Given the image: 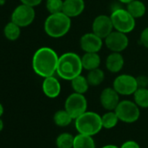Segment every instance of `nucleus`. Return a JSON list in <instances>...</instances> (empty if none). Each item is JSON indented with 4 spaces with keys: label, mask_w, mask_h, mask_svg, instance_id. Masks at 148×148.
<instances>
[{
    "label": "nucleus",
    "mask_w": 148,
    "mask_h": 148,
    "mask_svg": "<svg viewBox=\"0 0 148 148\" xmlns=\"http://www.w3.org/2000/svg\"><path fill=\"white\" fill-rule=\"evenodd\" d=\"M58 58L59 56L53 49L41 47L33 55L32 69L38 75L43 78L53 76L57 73Z\"/></svg>",
    "instance_id": "obj_1"
},
{
    "label": "nucleus",
    "mask_w": 148,
    "mask_h": 148,
    "mask_svg": "<svg viewBox=\"0 0 148 148\" xmlns=\"http://www.w3.org/2000/svg\"><path fill=\"white\" fill-rule=\"evenodd\" d=\"M83 69L81 56L74 52H66L59 56L56 74L61 79L71 82L81 75Z\"/></svg>",
    "instance_id": "obj_2"
},
{
    "label": "nucleus",
    "mask_w": 148,
    "mask_h": 148,
    "mask_svg": "<svg viewBox=\"0 0 148 148\" xmlns=\"http://www.w3.org/2000/svg\"><path fill=\"white\" fill-rule=\"evenodd\" d=\"M72 18L63 12L50 14L44 21V29L46 35L52 38L65 36L71 29Z\"/></svg>",
    "instance_id": "obj_3"
},
{
    "label": "nucleus",
    "mask_w": 148,
    "mask_h": 148,
    "mask_svg": "<svg viewBox=\"0 0 148 148\" xmlns=\"http://www.w3.org/2000/svg\"><path fill=\"white\" fill-rule=\"evenodd\" d=\"M74 126L78 134L94 136L102 129L101 115L96 112L86 111L74 120Z\"/></svg>",
    "instance_id": "obj_4"
},
{
    "label": "nucleus",
    "mask_w": 148,
    "mask_h": 148,
    "mask_svg": "<svg viewBox=\"0 0 148 148\" xmlns=\"http://www.w3.org/2000/svg\"><path fill=\"white\" fill-rule=\"evenodd\" d=\"M113 29L120 32L128 34L136 26V19L127 11L126 8H116L110 15Z\"/></svg>",
    "instance_id": "obj_5"
},
{
    "label": "nucleus",
    "mask_w": 148,
    "mask_h": 148,
    "mask_svg": "<svg viewBox=\"0 0 148 148\" xmlns=\"http://www.w3.org/2000/svg\"><path fill=\"white\" fill-rule=\"evenodd\" d=\"M114 111L120 121L126 124H133L140 117V108L133 101L130 100L120 101Z\"/></svg>",
    "instance_id": "obj_6"
},
{
    "label": "nucleus",
    "mask_w": 148,
    "mask_h": 148,
    "mask_svg": "<svg viewBox=\"0 0 148 148\" xmlns=\"http://www.w3.org/2000/svg\"><path fill=\"white\" fill-rule=\"evenodd\" d=\"M88 102L85 95L72 93L67 96L65 101V109L75 120L87 111Z\"/></svg>",
    "instance_id": "obj_7"
},
{
    "label": "nucleus",
    "mask_w": 148,
    "mask_h": 148,
    "mask_svg": "<svg viewBox=\"0 0 148 148\" xmlns=\"http://www.w3.org/2000/svg\"><path fill=\"white\" fill-rule=\"evenodd\" d=\"M113 88L120 95H133L139 88L136 77L129 74H122L118 75L113 83Z\"/></svg>",
    "instance_id": "obj_8"
},
{
    "label": "nucleus",
    "mask_w": 148,
    "mask_h": 148,
    "mask_svg": "<svg viewBox=\"0 0 148 148\" xmlns=\"http://www.w3.org/2000/svg\"><path fill=\"white\" fill-rule=\"evenodd\" d=\"M35 16L36 13L34 7L21 3L14 9L11 14V21L22 28L31 24Z\"/></svg>",
    "instance_id": "obj_9"
},
{
    "label": "nucleus",
    "mask_w": 148,
    "mask_h": 148,
    "mask_svg": "<svg viewBox=\"0 0 148 148\" xmlns=\"http://www.w3.org/2000/svg\"><path fill=\"white\" fill-rule=\"evenodd\" d=\"M105 44L112 52L121 53L129 45V38L127 34L113 29L106 38Z\"/></svg>",
    "instance_id": "obj_10"
},
{
    "label": "nucleus",
    "mask_w": 148,
    "mask_h": 148,
    "mask_svg": "<svg viewBox=\"0 0 148 148\" xmlns=\"http://www.w3.org/2000/svg\"><path fill=\"white\" fill-rule=\"evenodd\" d=\"M103 40L93 32H88L80 37L79 45L85 53H99L103 47Z\"/></svg>",
    "instance_id": "obj_11"
},
{
    "label": "nucleus",
    "mask_w": 148,
    "mask_h": 148,
    "mask_svg": "<svg viewBox=\"0 0 148 148\" xmlns=\"http://www.w3.org/2000/svg\"><path fill=\"white\" fill-rule=\"evenodd\" d=\"M113 29H114L110 16L103 14L97 16L92 24V32L104 40Z\"/></svg>",
    "instance_id": "obj_12"
},
{
    "label": "nucleus",
    "mask_w": 148,
    "mask_h": 148,
    "mask_svg": "<svg viewBox=\"0 0 148 148\" xmlns=\"http://www.w3.org/2000/svg\"><path fill=\"white\" fill-rule=\"evenodd\" d=\"M120 96L113 87L104 88L99 95V101L102 108L106 111H114L120 101Z\"/></svg>",
    "instance_id": "obj_13"
},
{
    "label": "nucleus",
    "mask_w": 148,
    "mask_h": 148,
    "mask_svg": "<svg viewBox=\"0 0 148 148\" xmlns=\"http://www.w3.org/2000/svg\"><path fill=\"white\" fill-rule=\"evenodd\" d=\"M42 90L45 96L50 99L57 98L61 93V84L57 77L49 76L44 78L42 83Z\"/></svg>",
    "instance_id": "obj_14"
},
{
    "label": "nucleus",
    "mask_w": 148,
    "mask_h": 148,
    "mask_svg": "<svg viewBox=\"0 0 148 148\" xmlns=\"http://www.w3.org/2000/svg\"><path fill=\"white\" fill-rule=\"evenodd\" d=\"M85 3L84 0H64L63 13L70 18L80 16L85 10Z\"/></svg>",
    "instance_id": "obj_15"
},
{
    "label": "nucleus",
    "mask_w": 148,
    "mask_h": 148,
    "mask_svg": "<svg viewBox=\"0 0 148 148\" xmlns=\"http://www.w3.org/2000/svg\"><path fill=\"white\" fill-rule=\"evenodd\" d=\"M125 65V59L121 53L112 52L106 60V69L113 74H117L122 70Z\"/></svg>",
    "instance_id": "obj_16"
},
{
    "label": "nucleus",
    "mask_w": 148,
    "mask_h": 148,
    "mask_svg": "<svg viewBox=\"0 0 148 148\" xmlns=\"http://www.w3.org/2000/svg\"><path fill=\"white\" fill-rule=\"evenodd\" d=\"M81 62L83 69L90 71L99 68L101 58L98 53H85L83 56H81Z\"/></svg>",
    "instance_id": "obj_17"
},
{
    "label": "nucleus",
    "mask_w": 148,
    "mask_h": 148,
    "mask_svg": "<svg viewBox=\"0 0 148 148\" xmlns=\"http://www.w3.org/2000/svg\"><path fill=\"white\" fill-rule=\"evenodd\" d=\"M126 9L135 19L144 16L147 12L146 4L140 0H133L130 2L126 4Z\"/></svg>",
    "instance_id": "obj_18"
},
{
    "label": "nucleus",
    "mask_w": 148,
    "mask_h": 148,
    "mask_svg": "<svg viewBox=\"0 0 148 148\" xmlns=\"http://www.w3.org/2000/svg\"><path fill=\"white\" fill-rule=\"evenodd\" d=\"M71 86L73 92L82 95H85L90 88V84L87 81L86 76H84L82 75H79L77 77L73 78L71 81Z\"/></svg>",
    "instance_id": "obj_19"
},
{
    "label": "nucleus",
    "mask_w": 148,
    "mask_h": 148,
    "mask_svg": "<svg viewBox=\"0 0 148 148\" xmlns=\"http://www.w3.org/2000/svg\"><path fill=\"white\" fill-rule=\"evenodd\" d=\"M73 118L70 114L64 108L58 110L53 115V122L56 126L59 127H65L71 125L73 121Z\"/></svg>",
    "instance_id": "obj_20"
},
{
    "label": "nucleus",
    "mask_w": 148,
    "mask_h": 148,
    "mask_svg": "<svg viewBox=\"0 0 148 148\" xmlns=\"http://www.w3.org/2000/svg\"><path fill=\"white\" fill-rule=\"evenodd\" d=\"M73 148H96L93 136L78 134L74 138Z\"/></svg>",
    "instance_id": "obj_21"
},
{
    "label": "nucleus",
    "mask_w": 148,
    "mask_h": 148,
    "mask_svg": "<svg viewBox=\"0 0 148 148\" xmlns=\"http://www.w3.org/2000/svg\"><path fill=\"white\" fill-rule=\"evenodd\" d=\"M102 127L105 129H113L120 122L119 117L115 111H106L103 115H101Z\"/></svg>",
    "instance_id": "obj_22"
},
{
    "label": "nucleus",
    "mask_w": 148,
    "mask_h": 148,
    "mask_svg": "<svg viewBox=\"0 0 148 148\" xmlns=\"http://www.w3.org/2000/svg\"><path fill=\"white\" fill-rule=\"evenodd\" d=\"M105 77H106L105 72L99 68L88 71V74L86 75V78L90 86H92V87H97L100 85L104 82Z\"/></svg>",
    "instance_id": "obj_23"
},
{
    "label": "nucleus",
    "mask_w": 148,
    "mask_h": 148,
    "mask_svg": "<svg viewBox=\"0 0 148 148\" xmlns=\"http://www.w3.org/2000/svg\"><path fill=\"white\" fill-rule=\"evenodd\" d=\"M133 95V101L140 108H148V88H139Z\"/></svg>",
    "instance_id": "obj_24"
},
{
    "label": "nucleus",
    "mask_w": 148,
    "mask_h": 148,
    "mask_svg": "<svg viewBox=\"0 0 148 148\" xmlns=\"http://www.w3.org/2000/svg\"><path fill=\"white\" fill-rule=\"evenodd\" d=\"M74 138L72 134L64 132L56 138V146L58 148H73Z\"/></svg>",
    "instance_id": "obj_25"
},
{
    "label": "nucleus",
    "mask_w": 148,
    "mask_h": 148,
    "mask_svg": "<svg viewBox=\"0 0 148 148\" xmlns=\"http://www.w3.org/2000/svg\"><path fill=\"white\" fill-rule=\"evenodd\" d=\"M3 34L8 40L15 41L19 37L21 34V27H19L17 24L10 21L5 25L3 29Z\"/></svg>",
    "instance_id": "obj_26"
},
{
    "label": "nucleus",
    "mask_w": 148,
    "mask_h": 148,
    "mask_svg": "<svg viewBox=\"0 0 148 148\" xmlns=\"http://www.w3.org/2000/svg\"><path fill=\"white\" fill-rule=\"evenodd\" d=\"M64 0H46L45 7L50 14H56L63 11Z\"/></svg>",
    "instance_id": "obj_27"
},
{
    "label": "nucleus",
    "mask_w": 148,
    "mask_h": 148,
    "mask_svg": "<svg viewBox=\"0 0 148 148\" xmlns=\"http://www.w3.org/2000/svg\"><path fill=\"white\" fill-rule=\"evenodd\" d=\"M140 42L141 43L143 47L148 49V27L145 28L141 31L140 36Z\"/></svg>",
    "instance_id": "obj_28"
},
{
    "label": "nucleus",
    "mask_w": 148,
    "mask_h": 148,
    "mask_svg": "<svg viewBox=\"0 0 148 148\" xmlns=\"http://www.w3.org/2000/svg\"><path fill=\"white\" fill-rule=\"evenodd\" d=\"M138 88H147L148 87V76L147 75H140L136 77Z\"/></svg>",
    "instance_id": "obj_29"
},
{
    "label": "nucleus",
    "mask_w": 148,
    "mask_h": 148,
    "mask_svg": "<svg viewBox=\"0 0 148 148\" xmlns=\"http://www.w3.org/2000/svg\"><path fill=\"white\" fill-rule=\"evenodd\" d=\"M120 148H141L140 144L133 140H129L125 141L124 143H122V145L120 146Z\"/></svg>",
    "instance_id": "obj_30"
},
{
    "label": "nucleus",
    "mask_w": 148,
    "mask_h": 148,
    "mask_svg": "<svg viewBox=\"0 0 148 148\" xmlns=\"http://www.w3.org/2000/svg\"><path fill=\"white\" fill-rule=\"evenodd\" d=\"M43 0H20L21 3L31 6V7H36L38 5H39L42 3Z\"/></svg>",
    "instance_id": "obj_31"
},
{
    "label": "nucleus",
    "mask_w": 148,
    "mask_h": 148,
    "mask_svg": "<svg viewBox=\"0 0 148 148\" xmlns=\"http://www.w3.org/2000/svg\"><path fill=\"white\" fill-rule=\"evenodd\" d=\"M101 148H120L119 147L115 146V145H113V144H108V145H106L104 147H102Z\"/></svg>",
    "instance_id": "obj_32"
},
{
    "label": "nucleus",
    "mask_w": 148,
    "mask_h": 148,
    "mask_svg": "<svg viewBox=\"0 0 148 148\" xmlns=\"http://www.w3.org/2000/svg\"><path fill=\"white\" fill-rule=\"evenodd\" d=\"M3 114V107L2 103L0 102V118L2 117Z\"/></svg>",
    "instance_id": "obj_33"
},
{
    "label": "nucleus",
    "mask_w": 148,
    "mask_h": 148,
    "mask_svg": "<svg viewBox=\"0 0 148 148\" xmlns=\"http://www.w3.org/2000/svg\"><path fill=\"white\" fill-rule=\"evenodd\" d=\"M118 1H119V2H120V3H122L127 4V3H129L130 2L133 1V0H118Z\"/></svg>",
    "instance_id": "obj_34"
},
{
    "label": "nucleus",
    "mask_w": 148,
    "mask_h": 148,
    "mask_svg": "<svg viewBox=\"0 0 148 148\" xmlns=\"http://www.w3.org/2000/svg\"><path fill=\"white\" fill-rule=\"evenodd\" d=\"M3 128V121L2 119L0 118V133L2 132Z\"/></svg>",
    "instance_id": "obj_35"
},
{
    "label": "nucleus",
    "mask_w": 148,
    "mask_h": 148,
    "mask_svg": "<svg viewBox=\"0 0 148 148\" xmlns=\"http://www.w3.org/2000/svg\"><path fill=\"white\" fill-rule=\"evenodd\" d=\"M6 0H0V5H3L5 3Z\"/></svg>",
    "instance_id": "obj_36"
}]
</instances>
